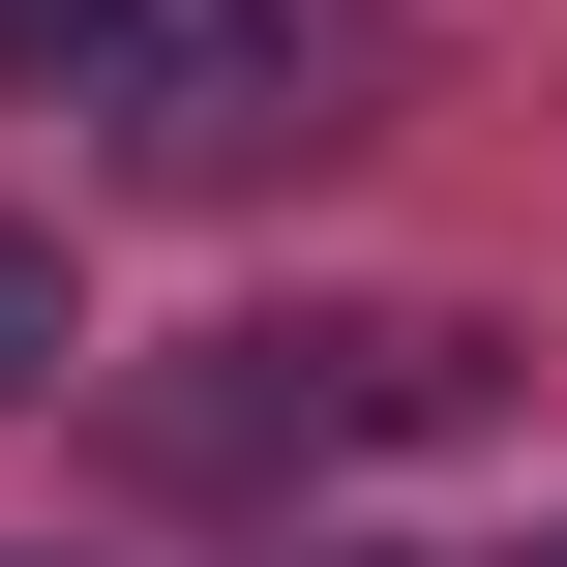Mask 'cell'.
Here are the masks:
<instances>
[{
  "mask_svg": "<svg viewBox=\"0 0 567 567\" xmlns=\"http://www.w3.org/2000/svg\"><path fill=\"white\" fill-rule=\"evenodd\" d=\"M359 90H389V0H150L120 150L150 179H299V150H359Z\"/></svg>",
  "mask_w": 567,
  "mask_h": 567,
  "instance_id": "obj_1",
  "label": "cell"
},
{
  "mask_svg": "<svg viewBox=\"0 0 567 567\" xmlns=\"http://www.w3.org/2000/svg\"><path fill=\"white\" fill-rule=\"evenodd\" d=\"M60 60L120 90V60H150V0H0V90H60Z\"/></svg>",
  "mask_w": 567,
  "mask_h": 567,
  "instance_id": "obj_2",
  "label": "cell"
},
{
  "mask_svg": "<svg viewBox=\"0 0 567 567\" xmlns=\"http://www.w3.org/2000/svg\"><path fill=\"white\" fill-rule=\"evenodd\" d=\"M0 389H60V239L0 209Z\"/></svg>",
  "mask_w": 567,
  "mask_h": 567,
  "instance_id": "obj_3",
  "label": "cell"
}]
</instances>
